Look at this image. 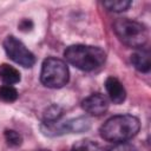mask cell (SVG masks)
I'll return each mask as SVG.
<instances>
[{
  "label": "cell",
  "instance_id": "6da1fadb",
  "mask_svg": "<svg viewBox=\"0 0 151 151\" xmlns=\"http://www.w3.org/2000/svg\"><path fill=\"white\" fill-rule=\"evenodd\" d=\"M140 127L139 119L132 114H118L107 119L100 127L103 139L112 143H125L134 137Z\"/></svg>",
  "mask_w": 151,
  "mask_h": 151
},
{
  "label": "cell",
  "instance_id": "7a4b0ae2",
  "mask_svg": "<svg viewBox=\"0 0 151 151\" xmlns=\"http://www.w3.org/2000/svg\"><path fill=\"white\" fill-rule=\"evenodd\" d=\"M64 57L71 65L86 72L99 68L106 60L101 48L90 45H72L65 50Z\"/></svg>",
  "mask_w": 151,
  "mask_h": 151
},
{
  "label": "cell",
  "instance_id": "3957f363",
  "mask_svg": "<svg viewBox=\"0 0 151 151\" xmlns=\"http://www.w3.org/2000/svg\"><path fill=\"white\" fill-rule=\"evenodd\" d=\"M113 31L124 45L133 48H142L149 39L147 28L143 24L127 18L117 19L113 24Z\"/></svg>",
  "mask_w": 151,
  "mask_h": 151
},
{
  "label": "cell",
  "instance_id": "277c9868",
  "mask_svg": "<svg viewBox=\"0 0 151 151\" xmlns=\"http://www.w3.org/2000/svg\"><path fill=\"white\" fill-rule=\"evenodd\" d=\"M70 72L66 63L58 58H47L41 65L40 80L46 87L60 88L68 81Z\"/></svg>",
  "mask_w": 151,
  "mask_h": 151
},
{
  "label": "cell",
  "instance_id": "5b68a950",
  "mask_svg": "<svg viewBox=\"0 0 151 151\" xmlns=\"http://www.w3.org/2000/svg\"><path fill=\"white\" fill-rule=\"evenodd\" d=\"M4 48L9 59L21 65L22 67H32L35 64L34 54L22 44V41L13 35H9L5 39Z\"/></svg>",
  "mask_w": 151,
  "mask_h": 151
},
{
  "label": "cell",
  "instance_id": "8992f818",
  "mask_svg": "<svg viewBox=\"0 0 151 151\" xmlns=\"http://www.w3.org/2000/svg\"><path fill=\"white\" fill-rule=\"evenodd\" d=\"M90 120L85 117H79V118H74V119H70L67 122L64 123H51V124H46L42 123L41 125V131L45 134L48 136H59V134H64V133H79V132H84L86 130L90 129Z\"/></svg>",
  "mask_w": 151,
  "mask_h": 151
},
{
  "label": "cell",
  "instance_id": "52a82bcc",
  "mask_svg": "<svg viewBox=\"0 0 151 151\" xmlns=\"http://www.w3.org/2000/svg\"><path fill=\"white\" fill-rule=\"evenodd\" d=\"M81 106L91 116H101L109 109V100L101 93H92L83 100Z\"/></svg>",
  "mask_w": 151,
  "mask_h": 151
},
{
  "label": "cell",
  "instance_id": "ba28073f",
  "mask_svg": "<svg viewBox=\"0 0 151 151\" xmlns=\"http://www.w3.org/2000/svg\"><path fill=\"white\" fill-rule=\"evenodd\" d=\"M105 90L110 100L114 104H122L126 98V91L123 84L114 77H109L105 80Z\"/></svg>",
  "mask_w": 151,
  "mask_h": 151
},
{
  "label": "cell",
  "instance_id": "9c48e42d",
  "mask_svg": "<svg viewBox=\"0 0 151 151\" xmlns=\"http://www.w3.org/2000/svg\"><path fill=\"white\" fill-rule=\"evenodd\" d=\"M131 63L136 70L142 73H147L151 68L150 52L147 50H139L131 54Z\"/></svg>",
  "mask_w": 151,
  "mask_h": 151
},
{
  "label": "cell",
  "instance_id": "30bf717a",
  "mask_svg": "<svg viewBox=\"0 0 151 151\" xmlns=\"http://www.w3.org/2000/svg\"><path fill=\"white\" fill-rule=\"evenodd\" d=\"M0 79L5 85H13L20 81V72L8 65V64H1L0 65Z\"/></svg>",
  "mask_w": 151,
  "mask_h": 151
},
{
  "label": "cell",
  "instance_id": "8fae6325",
  "mask_svg": "<svg viewBox=\"0 0 151 151\" xmlns=\"http://www.w3.org/2000/svg\"><path fill=\"white\" fill-rule=\"evenodd\" d=\"M63 112H64V111H63V109H61L59 105L53 104V105L48 106V107L45 110V112H44V117H42L44 123L51 124V123L59 122V119H60L61 116H63Z\"/></svg>",
  "mask_w": 151,
  "mask_h": 151
},
{
  "label": "cell",
  "instance_id": "7c38bea8",
  "mask_svg": "<svg viewBox=\"0 0 151 151\" xmlns=\"http://www.w3.org/2000/svg\"><path fill=\"white\" fill-rule=\"evenodd\" d=\"M72 151H106V150L97 142L84 139V140H79L78 143H76L73 145Z\"/></svg>",
  "mask_w": 151,
  "mask_h": 151
},
{
  "label": "cell",
  "instance_id": "4fadbf2b",
  "mask_svg": "<svg viewBox=\"0 0 151 151\" xmlns=\"http://www.w3.org/2000/svg\"><path fill=\"white\" fill-rule=\"evenodd\" d=\"M18 91L12 85L0 86V100L4 103H13L18 99Z\"/></svg>",
  "mask_w": 151,
  "mask_h": 151
},
{
  "label": "cell",
  "instance_id": "5bb4252c",
  "mask_svg": "<svg viewBox=\"0 0 151 151\" xmlns=\"http://www.w3.org/2000/svg\"><path fill=\"white\" fill-rule=\"evenodd\" d=\"M103 5L111 12H124L131 6V1H129V0H110V1H104Z\"/></svg>",
  "mask_w": 151,
  "mask_h": 151
},
{
  "label": "cell",
  "instance_id": "9a60e30c",
  "mask_svg": "<svg viewBox=\"0 0 151 151\" xmlns=\"http://www.w3.org/2000/svg\"><path fill=\"white\" fill-rule=\"evenodd\" d=\"M5 139L9 146H19L22 143L21 134L14 130H6L5 131Z\"/></svg>",
  "mask_w": 151,
  "mask_h": 151
},
{
  "label": "cell",
  "instance_id": "2e32d148",
  "mask_svg": "<svg viewBox=\"0 0 151 151\" xmlns=\"http://www.w3.org/2000/svg\"><path fill=\"white\" fill-rule=\"evenodd\" d=\"M110 151H136V150H134V147H132V146L129 145V144L119 143L118 145H116L114 147H112Z\"/></svg>",
  "mask_w": 151,
  "mask_h": 151
},
{
  "label": "cell",
  "instance_id": "e0dca14e",
  "mask_svg": "<svg viewBox=\"0 0 151 151\" xmlns=\"http://www.w3.org/2000/svg\"><path fill=\"white\" fill-rule=\"evenodd\" d=\"M32 27H33V22H32L31 20H28V19H24V20L19 24V28H20L21 31H24V32L29 31Z\"/></svg>",
  "mask_w": 151,
  "mask_h": 151
},
{
  "label": "cell",
  "instance_id": "ac0fdd59",
  "mask_svg": "<svg viewBox=\"0 0 151 151\" xmlns=\"http://www.w3.org/2000/svg\"><path fill=\"white\" fill-rule=\"evenodd\" d=\"M33 151H48V150H33Z\"/></svg>",
  "mask_w": 151,
  "mask_h": 151
}]
</instances>
